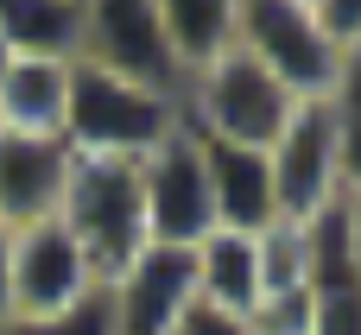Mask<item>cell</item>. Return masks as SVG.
<instances>
[{"instance_id": "cell-9", "label": "cell", "mask_w": 361, "mask_h": 335, "mask_svg": "<svg viewBox=\"0 0 361 335\" xmlns=\"http://www.w3.org/2000/svg\"><path fill=\"white\" fill-rule=\"evenodd\" d=\"M273 158V203L279 222H311L317 209H330L343 196V158H336V127L324 101H298L292 120L279 127V139L267 146Z\"/></svg>"}, {"instance_id": "cell-4", "label": "cell", "mask_w": 361, "mask_h": 335, "mask_svg": "<svg viewBox=\"0 0 361 335\" xmlns=\"http://www.w3.org/2000/svg\"><path fill=\"white\" fill-rule=\"evenodd\" d=\"M76 63H95L159 95H184V70L171 57L159 0H76Z\"/></svg>"}, {"instance_id": "cell-20", "label": "cell", "mask_w": 361, "mask_h": 335, "mask_svg": "<svg viewBox=\"0 0 361 335\" xmlns=\"http://www.w3.org/2000/svg\"><path fill=\"white\" fill-rule=\"evenodd\" d=\"M171 335H247V323H241V317H222V310H209V304H197Z\"/></svg>"}, {"instance_id": "cell-6", "label": "cell", "mask_w": 361, "mask_h": 335, "mask_svg": "<svg viewBox=\"0 0 361 335\" xmlns=\"http://www.w3.org/2000/svg\"><path fill=\"white\" fill-rule=\"evenodd\" d=\"M102 291L89 253L70 241V228L51 215V222H32L13 234V266H6V317L19 323H38V317H63L76 304H89Z\"/></svg>"}, {"instance_id": "cell-8", "label": "cell", "mask_w": 361, "mask_h": 335, "mask_svg": "<svg viewBox=\"0 0 361 335\" xmlns=\"http://www.w3.org/2000/svg\"><path fill=\"white\" fill-rule=\"evenodd\" d=\"M108 317L114 335H171L190 310H197V260L190 247H165V241H146L108 285Z\"/></svg>"}, {"instance_id": "cell-16", "label": "cell", "mask_w": 361, "mask_h": 335, "mask_svg": "<svg viewBox=\"0 0 361 335\" xmlns=\"http://www.w3.org/2000/svg\"><path fill=\"white\" fill-rule=\"evenodd\" d=\"M330 127H336V158H343V190H361V44L336 57V76L324 89Z\"/></svg>"}, {"instance_id": "cell-17", "label": "cell", "mask_w": 361, "mask_h": 335, "mask_svg": "<svg viewBox=\"0 0 361 335\" xmlns=\"http://www.w3.org/2000/svg\"><path fill=\"white\" fill-rule=\"evenodd\" d=\"M254 241H260V298L267 291H311L305 285V234H298V222H273Z\"/></svg>"}, {"instance_id": "cell-22", "label": "cell", "mask_w": 361, "mask_h": 335, "mask_svg": "<svg viewBox=\"0 0 361 335\" xmlns=\"http://www.w3.org/2000/svg\"><path fill=\"white\" fill-rule=\"evenodd\" d=\"M6 266H13V234L0 228V323H6Z\"/></svg>"}, {"instance_id": "cell-15", "label": "cell", "mask_w": 361, "mask_h": 335, "mask_svg": "<svg viewBox=\"0 0 361 335\" xmlns=\"http://www.w3.org/2000/svg\"><path fill=\"white\" fill-rule=\"evenodd\" d=\"M6 57H76V0H0Z\"/></svg>"}, {"instance_id": "cell-18", "label": "cell", "mask_w": 361, "mask_h": 335, "mask_svg": "<svg viewBox=\"0 0 361 335\" xmlns=\"http://www.w3.org/2000/svg\"><path fill=\"white\" fill-rule=\"evenodd\" d=\"M0 335H114V317H108V298L95 291L89 304H76V310H63V317H38V323L6 317Z\"/></svg>"}, {"instance_id": "cell-11", "label": "cell", "mask_w": 361, "mask_h": 335, "mask_svg": "<svg viewBox=\"0 0 361 335\" xmlns=\"http://www.w3.org/2000/svg\"><path fill=\"white\" fill-rule=\"evenodd\" d=\"M63 184H70V146L63 139L0 133V228L6 234L51 222L63 209Z\"/></svg>"}, {"instance_id": "cell-21", "label": "cell", "mask_w": 361, "mask_h": 335, "mask_svg": "<svg viewBox=\"0 0 361 335\" xmlns=\"http://www.w3.org/2000/svg\"><path fill=\"white\" fill-rule=\"evenodd\" d=\"M343 228H349V260L361 279V190H343Z\"/></svg>"}, {"instance_id": "cell-13", "label": "cell", "mask_w": 361, "mask_h": 335, "mask_svg": "<svg viewBox=\"0 0 361 335\" xmlns=\"http://www.w3.org/2000/svg\"><path fill=\"white\" fill-rule=\"evenodd\" d=\"M190 260H197V304L247 323V310L260 304V241L235 228H209L190 247Z\"/></svg>"}, {"instance_id": "cell-5", "label": "cell", "mask_w": 361, "mask_h": 335, "mask_svg": "<svg viewBox=\"0 0 361 335\" xmlns=\"http://www.w3.org/2000/svg\"><path fill=\"white\" fill-rule=\"evenodd\" d=\"M235 44L298 101H324V89L336 76V57H343L298 0H241Z\"/></svg>"}, {"instance_id": "cell-19", "label": "cell", "mask_w": 361, "mask_h": 335, "mask_svg": "<svg viewBox=\"0 0 361 335\" xmlns=\"http://www.w3.org/2000/svg\"><path fill=\"white\" fill-rule=\"evenodd\" d=\"M305 335H361V285L311 291V329Z\"/></svg>"}, {"instance_id": "cell-10", "label": "cell", "mask_w": 361, "mask_h": 335, "mask_svg": "<svg viewBox=\"0 0 361 335\" xmlns=\"http://www.w3.org/2000/svg\"><path fill=\"white\" fill-rule=\"evenodd\" d=\"M190 127V120H184ZM197 133V127H190ZM197 152H203V177H209V203H216V228H235V234H260L279 222V203H273V158L260 146H228V139H209L197 133Z\"/></svg>"}, {"instance_id": "cell-3", "label": "cell", "mask_w": 361, "mask_h": 335, "mask_svg": "<svg viewBox=\"0 0 361 335\" xmlns=\"http://www.w3.org/2000/svg\"><path fill=\"white\" fill-rule=\"evenodd\" d=\"M184 120L209 139H228V146H273L279 127L292 120L298 95H286L241 44H228L216 63H203L197 76H184V95H178Z\"/></svg>"}, {"instance_id": "cell-2", "label": "cell", "mask_w": 361, "mask_h": 335, "mask_svg": "<svg viewBox=\"0 0 361 335\" xmlns=\"http://www.w3.org/2000/svg\"><path fill=\"white\" fill-rule=\"evenodd\" d=\"M57 222L70 228V241L89 253L95 279L108 285L152 241L146 234V203H140V165H127V158H76L70 152V184H63Z\"/></svg>"}, {"instance_id": "cell-12", "label": "cell", "mask_w": 361, "mask_h": 335, "mask_svg": "<svg viewBox=\"0 0 361 335\" xmlns=\"http://www.w3.org/2000/svg\"><path fill=\"white\" fill-rule=\"evenodd\" d=\"M70 63H76V57H6V63H0V133H19V139H63Z\"/></svg>"}, {"instance_id": "cell-1", "label": "cell", "mask_w": 361, "mask_h": 335, "mask_svg": "<svg viewBox=\"0 0 361 335\" xmlns=\"http://www.w3.org/2000/svg\"><path fill=\"white\" fill-rule=\"evenodd\" d=\"M184 120L178 95L121 82L95 63H70V114H63V146L76 158H127L140 165L171 127Z\"/></svg>"}, {"instance_id": "cell-14", "label": "cell", "mask_w": 361, "mask_h": 335, "mask_svg": "<svg viewBox=\"0 0 361 335\" xmlns=\"http://www.w3.org/2000/svg\"><path fill=\"white\" fill-rule=\"evenodd\" d=\"M159 19H165V38H171L178 70L197 76L203 63H216L235 44L241 0H159Z\"/></svg>"}, {"instance_id": "cell-7", "label": "cell", "mask_w": 361, "mask_h": 335, "mask_svg": "<svg viewBox=\"0 0 361 335\" xmlns=\"http://www.w3.org/2000/svg\"><path fill=\"white\" fill-rule=\"evenodd\" d=\"M140 203H146V234L165 247H197L216 228L203 152H197V133L184 120L140 158Z\"/></svg>"}]
</instances>
